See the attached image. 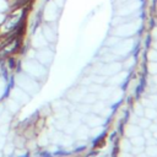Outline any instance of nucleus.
<instances>
[{"label":"nucleus","instance_id":"f257e3e1","mask_svg":"<svg viewBox=\"0 0 157 157\" xmlns=\"http://www.w3.org/2000/svg\"><path fill=\"white\" fill-rule=\"evenodd\" d=\"M7 10H9V6L6 4V0H0V12L6 13Z\"/></svg>","mask_w":157,"mask_h":157},{"label":"nucleus","instance_id":"f03ea898","mask_svg":"<svg viewBox=\"0 0 157 157\" xmlns=\"http://www.w3.org/2000/svg\"><path fill=\"white\" fill-rule=\"evenodd\" d=\"M4 17H5V13H2V12H0V22L4 20Z\"/></svg>","mask_w":157,"mask_h":157}]
</instances>
